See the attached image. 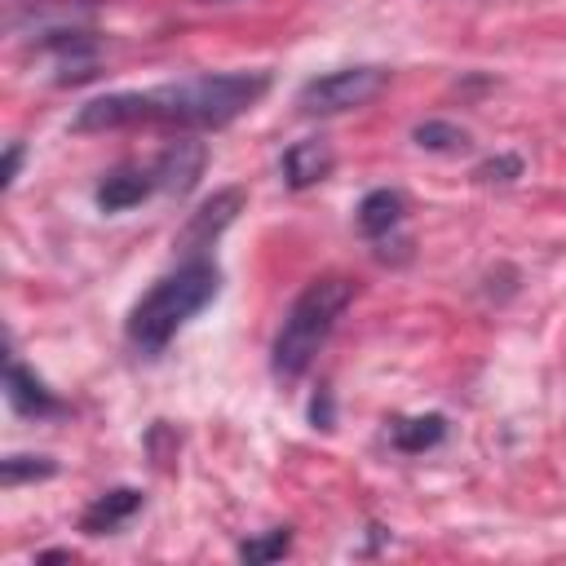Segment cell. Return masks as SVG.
<instances>
[{
	"label": "cell",
	"mask_w": 566,
	"mask_h": 566,
	"mask_svg": "<svg viewBox=\"0 0 566 566\" xmlns=\"http://www.w3.org/2000/svg\"><path fill=\"white\" fill-rule=\"evenodd\" d=\"M203 164H208V146L195 137H177V142H168V150L155 164V186L168 195H190L195 181L203 177Z\"/></svg>",
	"instance_id": "obj_6"
},
{
	"label": "cell",
	"mask_w": 566,
	"mask_h": 566,
	"mask_svg": "<svg viewBox=\"0 0 566 566\" xmlns=\"http://www.w3.org/2000/svg\"><path fill=\"white\" fill-rule=\"evenodd\" d=\"M385 84H389L385 66H340V71L305 80L296 93V106L305 115H340V111H354V106H367L371 97H380Z\"/></svg>",
	"instance_id": "obj_4"
},
{
	"label": "cell",
	"mask_w": 566,
	"mask_h": 566,
	"mask_svg": "<svg viewBox=\"0 0 566 566\" xmlns=\"http://www.w3.org/2000/svg\"><path fill=\"white\" fill-rule=\"evenodd\" d=\"M442 433H447V420H442L438 411H429V416H402V420L389 424V442H394L398 451H407V455L438 447Z\"/></svg>",
	"instance_id": "obj_12"
},
{
	"label": "cell",
	"mask_w": 566,
	"mask_h": 566,
	"mask_svg": "<svg viewBox=\"0 0 566 566\" xmlns=\"http://www.w3.org/2000/svg\"><path fill=\"white\" fill-rule=\"evenodd\" d=\"M416 142H420L424 150H460L469 137H464V128H455V124L429 119V124H420V128H416Z\"/></svg>",
	"instance_id": "obj_14"
},
{
	"label": "cell",
	"mask_w": 566,
	"mask_h": 566,
	"mask_svg": "<svg viewBox=\"0 0 566 566\" xmlns=\"http://www.w3.org/2000/svg\"><path fill=\"white\" fill-rule=\"evenodd\" d=\"M217 283H221V274H217V265L203 261V256L177 265L172 274H164V279L133 305V314H128V340H133L137 349H146V354H159V349L172 340V332L217 296Z\"/></svg>",
	"instance_id": "obj_2"
},
{
	"label": "cell",
	"mask_w": 566,
	"mask_h": 566,
	"mask_svg": "<svg viewBox=\"0 0 566 566\" xmlns=\"http://www.w3.org/2000/svg\"><path fill=\"white\" fill-rule=\"evenodd\" d=\"M49 473H53V460H49V455H9V460L0 464L4 486H18V482H27V478H49Z\"/></svg>",
	"instance_id": "obj_15"
},
{
	"label": "cell",
	"mask_w": 566,
	"mask_h": 566,
	"mask_svg": "<svg viewBox=\"0 0 566 566\" xmlns=\"http://www.w3.org/2000/svg\"><path fill=\"white\" fill-rule=\"evenodd\" d=\"M4 385H9V402H13V411H22V416H49V411H57V398H53V394H49L22 363H9Z\"/></svg>",
	"instance_id": "obj_11"
},
{
	"label": "cell",
	"mask_w": 566,
	"mask_h": 566,
	"mask_svg": "<svg viewBox=\"0 0 566 566\" xmlns=\"http://www.w3.org/2000/svg\"><path fill=\"white\" fill-rule=\"evenodd\" d=\"M270 88V71H221L159 84L146 93H106L80 106L75 133H102L124 124H172V128H221L252 111Z\"/></svg>",
	"instance_id": "obj_1"
},
{
	"label": "cell",
	"mask_w": 566,
	"mask_h": 566,
	"mask_svg": "<svg viewBox=\"0 0 566 566\" xmlns=\"http://www.w3.org/2000/svg\"><path fill=\"white\" fill-rule=\"evenodd\" d=\"M287 548H292V531H287V526H274V531H265V535L243 539V544H239V557H243V562H274V557H283Z\"/></svg>",
	"instance_id": "obj_13"
},
{
	"label": "cell",
	"mask_w": 566,
	"mask_h": 566,
	"mask_svg": "<svg viewBox=\"0 0 566 566\" xmlns=\"http://www.w3.org/2000/svg\"><path fill=\"white\" fill-rule=\"evenodd\" d=\"M517 172H522V159H517V155H500V159H486V164L478 168L482 181H513Z\"/></svg>",
	"instance_id": "obj_16"
},
{
	"label": "cell",
	"mask_w": 566,
	"mask_h": 566,
	"mask_svg": "<svg viewBox=\"0 0 566 566\" xmlns=\"http://www.w3.org/2000/svg\"><path fill=\"white\" fill-rule=\"evenodd\" d=\"M239 208H243V190H239V186L217 190L212 199H203V203L190 212V221L181 226V234H177V252H181L186 261H195L203 248H212V243L221 239V230L239 217Z\"/></svg>",
	"instance_id": "obj_5"
},
{
	"label": "cell",
	"mask_w": 566,
	"mask_h": 566,
	"mask_svg": "<svg viewBox=\"0 0 566 566\" xmlns=\"http://www.w3.org/2000/svg\"><path fill=\"white\" fill-rule=\"evenodd\" d=\"M137 509H142V491H133V486L106 491V495H97V500L84 509V517H80V531H84V535H106V531L124 526V522H128Z\"/></svg>",
	"instance_id": "obj_9"
},
{
	"label": "cell",
	"mask_w": 566,
	"mask_h": 566,
	"mask_svg": "<svg viewBox=\"0 0 566 566\" xmlns=\"http://www.w3.org/2000/svg\"><path fill=\"white\" fill-rule=\"evenodd\" d=\"M336 168V150L327 137H305V142H292L283 150V181L292 190H305V186H318L327 172Z\"/></svg>",
	"instance_id": "obj_7"
},
{
	"label": "cell",
	"mask_w": 566,
	"mask_h": 566,
	"mask_svg": "<svg viewBox=\"0 0 566 566\" xmlns=\"http://www.w3.org/2000/svg\"><path fill=\"white\" fill-rule=\"evenodd\" d=\"M314 424H323V429H332V398H327V389L314 398Z\"/></svg>",
	"instance_id": "obj_18"
},
{
	"label": "cell",
	"mask_w": 566,
	"mask_h": 566,
	"mask_svg": "<svg viewBox=\"0 0 566 566\" xmlns=\"http://www.w3.org/2000/svg\"><path fill=\"white\" fill-rule=\"evenodd\" d=\"M18 164H22V142H9V150H4V186H13V177H18Z\"/></svg>",
	"instance_id": "obj_17"
},
{
	"label": "cell",
	"mask_w": 566,
	"mask_h": 566,
	"mask_svg": "<svg viewBox=\"0 0 566 566\" xmlns=\"http://www.w3.org/2000/svg\"><path fill=\"white\" fill-rule=\"evenodd\" d=\"M150 190H155V172H146V168H115L97 186V208L102 212H124V208L142 203Z\"/></svg>",
	"instance_id": "obj_8"
},
{
	"label": "cell",
	"mask_w": 566,
	"mask_h": 566,
	"mask_svg": "<svg viewBox=\"0 0 566 566\" xmlns=\"http://www.w3.org/2000/svg\"><path fill=\"white\" fill-rule=\"evenodd\" d=\"M349 301H354V283L340 274H323V279L305 283V292L292 301V310L274 336L270 367L279 380H296L314 363V354L323 349V340L332 336V327L349 310Z\"/></svg>",
	"instance_id": "obj_3"
},
{
	"label": "cell",
	"mask_w": 566,
	"mask_h": 566,
	"mask_svg": "<svg viewBox=\"0 0 566 566\" xmlns=\"http://www.w3.org/2000/svg\"><path fill=\"white\" fill-rule=\"evenodd\" d=\"M402 212H407V199H402L398 190H371V195L358 203V230H363L367 239H380V234H389V230L402 221Z\"/></svg>",
	"instance_id": "obj_10"
}]
</instances>
